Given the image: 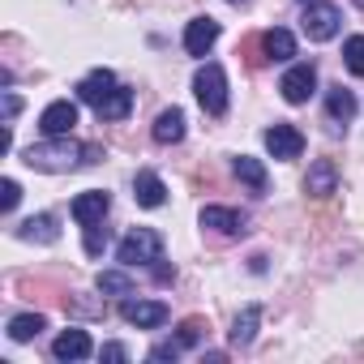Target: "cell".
Returning <instances> with one entry per match:
<instances>
[{
  "mask_svg": "<svg viewBox=\"0 0 364 364\" xmlns=\"http://www.w3.org/2000/svg\"><path fill=\"white\" fill-rule=\"evenodd\" d=\"M180 351H185V347H180V343H176V338H171V343H159V347H154V351H150V360H176V355H180Z\"/></svg>",
  "mask_w": 364,
  "mask_h": 364,
  "instance_id": "29",
  "label": "cell"
},
{
  "mask_svg": "<svg viewBox=\"0 0 364 364\" xmlns=\"http://www.w3.org/2000/svg\"><path fill=\"white\" fill-rule=\"evenodd\" d=\"M266 150L274 154V159H300V150H304V133L296 129V124H270L266 129Z\"/></svg>",
  "mask_w": 364,
  "mask_h": 364,
  "instance_id": "8",
  "label": "cell"
},
{
  "mask_svg": "<svg viewBox=\"0 0 364 364\" xmlns=\"http://www.w3.org/2000/svg\"><path fill=\"white\" fill-rule=\"evenodd\" d=\"M355 107H360V103H355V95H351L347 86H330V95H326V112H330V120H343V124H347V120L355 116Z\"/></svg>",
  "mask_w": 364,
  "mask_h": 364,
  "instance_id": "21",
  "label": "cell"
},
{
  "mask_svg": "<svg viewBox=\"0 0 364 364\" xmlns=\"http://www.w3.org/2000/svg\"><path fill=\"white\" fill-rule=\"evenodd\" d=\"M120 317L137 330H159L171 313H167L163 300H120Z\"/></svg>",
  "mask_w": 364,
  "mask_h": 364,
  "instance_id": "6",
  "label": "cell"
},
{
  "mask_svg": "<svg viewBox=\"0 0 364 364\" xmlns=\"http://www.w3.org/2000/svg\"><path fill=\"white\" fill-rule=\"evenodd\" d=\"M95 112H99V120H124V116L133 112V90H129V86L107 90V95L95 103Z\"/></svg>",
  "mask_w": 364,
  "mask_h": 364,
  "instance_id": "16",
  "label": "cell"
},
{
  "mask_svg": "<svg viewBox=\"0 0 364 364\" xmlns=\"http://www.w3.org/2000/svg\"><path fill=\"white\" fill-rule=\"evenodd\" d=\"M39 330H48V317H43V313H18V317L9 321V338H14V343H31Z\"/></svg>",
  "mask_w": 364,
  "mask_h": 364,
  "instance_id": "22",
  "label": "cell"
},
{
  "mask_svg": "<svg viewBox=\"0 0 364 364\" xmlns=\"http://www.w3.org/2000/svg\"><path fill=\"white\" fill-rule=\"evenodd\" d=\"M334 189H338V171H334V163H330V159H317V163L309 167V176H304V193L330 198Z\"/></svg>",
  "mask_w": 364,
  "mask_h": 364,
  "instance_id": "13",
  "label": "cell"
},
{
  "mask_svg": "<svg viewBox=\"0 0 364 364\" xmlns=\"http://www.w3.org/2000/svg\"><path fill=\"white\" fill-rule=\"evenodd\" d=\"M163 257V236L154 232V228H133L120 245H116V262L120 266H154Z\"/></svg>",
  "mask_w": 364,
  "mask_h": 364,
  "instance_id": "2",
  "label": "cell"
},
{
  "mask_svg": "<svg viewBox=\"0 0 364 364\" xmlns=\"http://www.w3.org/2000/svg\"><path fill=\"white\" fill-rule=\"evenodd\" d=\"M219 43V22L215 18H193L185 31V52L189 56H210V48Z\"/></svg>",
  "mask_w": 364,
  "mask_h": 364,
  "instance_id": "10",
  "label": "cell"
},
{
  "mask_svg": "<svg viewBox=\"0 0 364 364\" xmlns=\"http://www.w3.org/2000/svg\"><path fill=\"white\" fill-rule=\"evenodd\" d=\"M103 245H107V232L86 228V253H90V257H99V253H103Z\"/></svg>",
  "mask_w": 364,
  "mask_h": 364,
  "instance_id": "28",
  "label": "cell"
},
{
  "mask_svg": "<svg viewBox=\"0 0 364 364\" xmlns=\"http://www.w3.org/2000/svg\"><path fill=\"white\" fill-rule=\"evenodd\" d=\"M90 154H95L90 146H82V141H73V137L65 133V137H48V141L26 146V150H22V163L35 167V171H73V167L90 163Z\"/></svg>",
  "mask_w": 364,
  "mask_h": 364,
  "instance_id": "1",
  "label": "cell"
},
{
  "mask_svg": "<svg viewBox=\"0 0 364 364\" xmlns=\"http://www.w3.org/2000/svg\"><path fill=\"white\" fill-rule=\"evenodd\" d=\"M338 22H343V14H338V5H330V0H313V5H304V14H300V31L313 43L334 39L338 35Z\"/></svg>",
  "mask_w": 364,
  "mask_h": 364,
  "instance_id": "4",
  "label": "cell"
},
{
  "mask_svg": "<svg viewBox=\"0 0 364 364\" xmlns=\"http://www.w3.org/2000/svg\"><path fill=\"white\" fill-rule=\"evenodd\" d=\"M257 326H262V304H249V309L236 313V321H232V343H236V347H249V343L257 338Z\"/></svg>",
  "mask_w": 364,
  "mask_h": 364,
  "instance_id": "19",
  "label": "cell"
},
{
  "mask_svg": "<svg viewBox=\"0 0 364 364\" xmlns=\"http://www.w3.org/2000/svg\"><path fill=\"white\" fill-rule=\"evenodd\" d=\"M73 124H77V103H69V99L48 103V107H43V116H39L43 137H65V133H73Z\"/></svg>",
  "mask_w": 364,
  "mask_h": 364,
  "instance_id": "7",
  "label": "cell"
},
{
  "mask_svg": "<svg viewBox=\"0 0 364 364\" xmlns=\"http://www.w3.org/2000/svg\"><path fill=\"white\" fill-rule=\"evenodd\" d=\"M351 5H355V9H364V0H351Z\"/></svg>",
  "mask_w": 364,
  "mask_h": 364,
  "instance_id": "33",
  "label": "cell"
},
{
  "mask_svg": "<svg viewBox=\"0 0 364 364\" xmlns=\"http://www.w3.org/2000/svg\"><path fill=\"white\" fill-rule=\"evenodd\" d=\"M154 141L159 146H176V141H185V112L180 107H167V112H159V120H154Z\"/></svg>",
  "mask_w": 364,
  "mask_h": 364,
  "instance_id": "14",
  "label": "cell"
},
{
  "mask_svg": "<svg viewBox=\"0 0 364 364\" xmlns=\"http://www.w3.org/2000/svg\"><path fill=\"white\" fill-rule=\"evenodd\" d=\"M95 351V343H90V334L86 330H77V326H69V330H60L56 334V343H52V355L60 360V364H73V360H86Z\"/></svg>",
  "mask_w": 364,
  "mask_h": 364,
  "instance_id": "9",
  "label": "cell"
},
{
  "mask_svg": "<svg viewBox=\"0 0 364 364\" xmlns=\"http://www.w3.org/2000/svg\"><path fill=\"white\" fill-rule=\"evenodd\" d=\"M245 215L240 210H228V206H206L202 210V228H215V232H223V236H240L245 232Z\"/></svg>",
  "mask_w": 364,
  "mask_h": 364,
  "instance_id": "15",
  "label": "cell"
},
{
  "mask_svg": "<svg viewBox=\"0 0 364 364\" xmlns=\"http://www.w3.org/2000/svg\"><path fill=\"white\" fill-rule=\"evenodd\" d=\"M279 90H283V99H287L291 107H300V103H309V99H313V90H317V69H313L309 60H300V65H291V69L283 73V82H279Z\"/></svg>",
  "mask_w": 364,
  "mask_h": 364,
  "instance_id": "5",
  "label": "cell"
},
{
  "mask_svg": "<svg viewBox=\"0 0 364 364\" xmlns=\"http://www.w3.org/2000/svg\"><path fill=\"white\" fill-rule=\"evenodd\" d=\"M18 202H22V185H18V180H0V210L14 215Z\"/></svg>",
  "mask_w": 364,
  "mask_h": 364,
  "instance_id": "26",
  "label": "cell"
},
{
  "mask_svg": "<svg viewBox=\"0 0 364 364\" xmlns=\"http://www.w3.org/2000/svg\"><path fill=\"white\" fill-rule=\"evenodd\" d=\"M18 107H22V99H18V95H5V124L18 116Z\"/></svg>",
  "mask_w": 364,
  "mask_h": 364,
  "instance_id": "31",
  "label": "cell"
},
{
  "mask_svg": "<svg viewBox=\"0 0 364 364\" xmlns=\"http://www.w3.org/2000/svg\"><path fill=\"white\" fill-rule=\"evenodd\" d=\"M228 5H249V0H228Z\"/></svg>",
  "mask_w": 364,
  "mask_h": 364,
  "instance_id": "32",
  "label": "cell"
},
{
  "mask_svg": "<svg viewBox=\"0 0 364 364\" xmlns=\"http://www.w3.org/2000/svg\"><path fill=\"white\" fill-rule=\"evenodd\" d=\"M193 95H198L206 116H223L228 112V73H223V65H202L198 77H193Z\"/></svg>",
  "mask_w": 364,
  "mask_h": 364,
  "instance_id": "3",
  "label": "cell"
},
{
  "mask_svg": "<svg viewBox=\"0 0 364 364\" xmlns=\"http://www.w3.org/2000/svg\"><path fill=\"white\" fill-rule=\"evenodd\" d=\"M133 202L146 206V210H159V206L167 202V185H163L154 171H137V176H133Z\"/></svg>",
  "mask_w": 364,
  "mask_h": 364,
  "instance_id": "12",
  "label": "cell"
},
{
  "mask_svg": "<svg viewBox=\"0 0 364 364\" xmlns=\"http://www.w3.org/2000/svg\"><path fill=\"white\" fill-rule=\"evenodd\" d=\"M18 236H22V240L56 245V240H60V228H56V219H52V215H35V219H26V223L18 228Z\"/></svg>",
  "mask_w": 364,
  "mask_h": 364,
  "instance_id": "20",
  "label": "cell"
},
{
  "mask_svg": "<svg viewBox=\"0 0 364 364\" xmlns=\"http://www.w3.org/2000/svg\"><path fill=\"white\" fill-rule=\"evenodd\" d=\"M262 52H266L270 60H291V56H296V35L283 31V26H274V31L262 35Z\"/></svg>",
  "mask_w": 364,
  "mask_h": 364,
  "instance_id": "18",
  "label": "cell"
},
{
  "mask_svg": "<svg viewBox=\"0 0 364 364\" xmlns=\"http://www.w3.org/2000/svg\"><path fill=\"white\" fill-rule=\"evenodd\" d=\"M232 167H236V176L245 180V185H249L253 193H266V167H262V159H249V154H240Z\"/></svg>",
  "mask_w": 364,
  "mask_h": 364,
  "instance_id": "23",
  "label": "cell"
},
{
  "mask_svg": "<svg viewBox=\"0 0 364 364\" xmlns=\"http://www.w3.org/2000/svg\"><path fill=\"white\" fill-rule=\"evenodd\" d=\"M202 330H206V321H202V317H189L185 326H180L176 343H180V347H198V343H202Z\"/></svg>",
  "mask_w": 364,
  "mask_h": 364,
  "instance_id": "27",
  "label": "cell"
},
{
  "mask_svg": "<svg viewBox=\"0 0 364 364\" xmlns=\"http://www.w3.org/2000/svg\"><path fill=\"white\" fill-rule=\"evenodd\" d=\"M343 60H347V73L364 77V35H351V39L343 43Z\"/></svg>",
  "mask_w": 364,
  "mask_h": 364,
  "instance_id": "25",
  "label": "cell"
},
{
  "mask_svg": "<svg viewBox=\"0 0 364 364\" xmlns=\"http://www.w3.org/2000/svg\"><path fill=\"white\" fill-rule=\"evenodd\" d=\"M107 206H112V198H107L103 189L77 193V198H73V219H77L82 228H99V223H103V215H107Z\"/></svg>",
  "mask_w": 364,
  "mask_h": 364,
  "instance_id": "11",
  "label": "cell"
},
{
  "mask_svg": "<svg viewBox=\"0 0 364 364\" xmlns=\"http://www.w3.org/2000/svg\"><path fill=\"white\" fill-rule=\"evenodd\" d=\"M99 291H103V296H129V291H133L129 266H124V270H103V274H99Z\"/></svg>",
  "mask_w": 364,
  "mask_h": 364,
  "instance_id": "24",
  "label": "cell"
},
{
  "mask_svg": "<svg viewBox=\"0 0 364 364\" xmlns=\"http://www.w3.org/2000/svg\"><path fill=\"white\" fill-rule=\"evenodd\" d=\"M99 355H103V360H129V351H124L120 343H107V347H103Z\"/></svg>",
  "mask_w": 364,
  "mask_h": 364,
  "instance_id": "30",
  "label": "cell"
},
{
  "mask_svg": "<svg viewBox=\"0 0 364 364\" xmlns=\"http://www.w3.org/2000/svg\"><path fill=\"white\" fill-rule=\"evenodd\" d=\"M107 90H116V77H112V69H95V73H86V77L77 82V99H82V103H90V107H95V103H99Z\"/></svg>",
  "mask_w": 364,
  "mask_h": 364,
  "instance_id": "17",
  "label": "cell"
}]
</instances>
